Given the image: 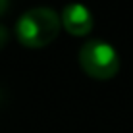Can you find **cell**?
Segmentation results:
<instances>
[{
	"instance_id": "6da1fadb",
	"label": "cell",
	"mask_w": 133,
	"mask_h": 133,
	"mask_svg": "<svg viewBox=\"0 0 133 133\" xmlns=\"http://www.w3.org/2000/svg\"><path fill=\"white\" fill-rule=\"evenodd\" d=\"M60 27H62V19L52 8L37 6L27 10L17 19L16 37L21 44L29 48H43L58 37Z\"/></svg>"
},
{
	"instance_id": "7a4b0ae2",
	"label": "cell",
	"mask_w": 133,
	"mask_h": 133,
	"mask_svg": "<svg viewBox=\"0 0 133 133\" xmlns=\"http://www.w3.org/2000/svg\"><path fill=\"white\" fill-rule=\"evenodd\" d=\"M79 64L87 75L95 79H112L120 71V58L114 46L98 39H91L79 50Z\"/></svg>"
},
{
	"instance_id": "3957f363",
	"label": "cell",
	"mask_w": 133,
	"mask_h": 133,
	"mask_svg": "<svg viewBox=\"0 0 133 133\" xmlns=\"http://www.w3.org/2000/svg\"><path fill=\"white\" fill-rule=\"evenodd\" d=\"M60 19H62L64 29L75 37H85L93 29V14L83 4H68V6H64Z\"/></svg>"
},
{
	"instance_id": "277c9868",
	"label": "cell",
	"mask_w": 133,
	"mask_h": 133,
	"mask_svg": "<svg viewBox=\"0 0 133 133\" xmlns=\"http://www.w3.org/2000/svg\"><path fill=\"white\" fill-rule=\"evenodd\" d=\"M8 39H10V35H8V29L4 25H0V48H4V44L8 43Z\"/></svg>"
},
{
	"instance_id": "5b68a950",
	"label": "cell",
	"mask_w": 133,
	"mask_h": 133,
	"mask_svg": "<svg viewBox=\"0 0 133 133\" xmlns=\"http://www.w3.org/2000/svg\"><path fill=\"white\" fill-rule=\"evenodd\" d=\"M8 4H10V0H0V14H4V12H6Z\"/></svg>"
}]
</instances>
